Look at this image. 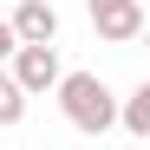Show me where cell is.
<instances>
[{"label": "cell", "instance_id": "3957f363", "mask_svg": "<svg viewBox=\"0 0 150 150\" xmlns=\"http://www.w3.org/2000/svg\"><path fill=\"white\" fill-rule=\"evenodd\" d=\"M91 26H98V39L131 46L144 33V0H91Z\"/></svg>", "mask_w": 150, "mask_h": 150}, {"label": "cell", "instance_id": "8992f818", "mask_svg": "<svg viewBox=\"0 0 150 150\" xmlns=\"http://www.w3.org/2000/svg\"><path fill=\"white\" fill-rule=\"evenodd\" d=\"M26 117V91L13 85V72H0V124H20Z\"/></svg>", "mask_w": 150, "mask_h": 150}, {"label": "cell", "instance_id": "6da1fadb", "mask_svg": "<svg viewBox=\"0 0 150 150\" xmlns=\"http://www.w3.org/2000/svg\"><path fill=\"white\" fill-rule=\"evenodd\" d=\"M59 105H65V124L72 131H85V137H98V131H111L117 124V98H111V85L98 79V72H59Z\"/></svg>", "mask_w": 150, "mask_h": 150}, {"label": "cell", "instance_id": "277c9868", "mask_svg": "<svg viewBox=\"0 0 150 150\" xmlns=\"http://www.w3.org/2000/svg\"><path fill=\"white\" fill-rule=\"evenodd\" d=\"M7 26L13 39H59V13H52V0H20Z\"/></svg>", "mask_w": 150, "mask_h": 150}, {"label": "cell", "instance_id": "52a82bcc", "mask_svg": "<svg viewBox=\"0 0 150 150\" xmlns=\"http://www.w3.org/2000/svg\"><path fill=\"white\" fill-rule=\"evenodd\" d=\"M13 46H20V39H13V26L0 20V59H13Z\"/></svg>", "mask_w": 150, "mask_h": 150}, {"label": "cell", "instance_id": "5b68a950", "mask_svg": "<svg viewBox=\"0 0 150 150\" xmlns=\"http://www.w3.org/2000/svg\"><path fill=\"white\" fill-rule=\"evenodd\" d=\"M117 117H124V131H131V137H150V79L124 98V111H117Z\"/></svg>", "mask_w": 150, "mask_h": 150}, {"label": "cell", "instance_id": "7a4b0ae2", "mask_svg": "<svg viewBox=\"0 0 150 150\" xmlns=\"http://www.w3.org/2000/svg\"><path fill=\"white\" fill-rule=\"evenodd\" d=\"M13 85L26 91V98H46L59 85V46L52 39H20L13 46Z\"/></svg>", "mask_w": 150, "mask_h": 150}]
</instances>
